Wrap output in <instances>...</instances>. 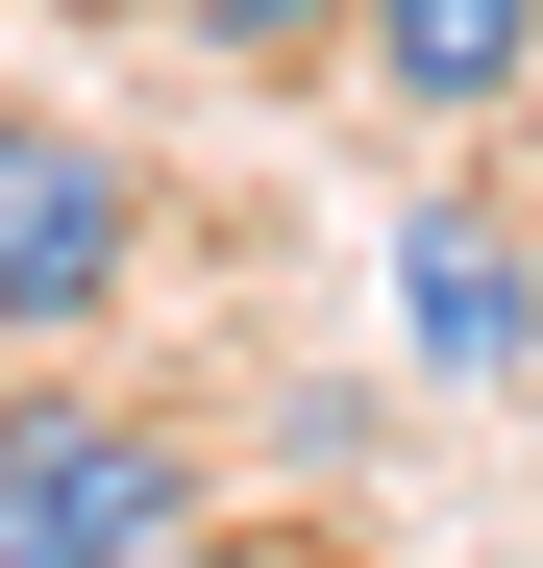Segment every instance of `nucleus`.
Segmentation results:
<instances>
[{"mask_svg":"<svg viewBox=\"0 0 543 568\" xmlns=\"http://www.w3.org/2000/svg\"><path fill=\"white\" fill-rule=\"evenodd\" d=\"M198 544V445L100 396H0V568H148Z\"/></svg>","mask_w":543,"mask_h":568,"instance_id":"f257e3e1","label":"nucleus"},{"mask_svg":"<svg viewBox=\"0 0 543 568\" xmlns=\"http://www.w3.org/2000/svg\"><path fill=\"white\" fill-rule=\"evenodd\" d=\"M124 272H148L124 149H100V124H50V100H0V346H74V322H124Z\"/></svg>","mask_w":543,"mask_h":568,"instance_id":"f03ea898","label":"nucleus"},{"mask_svg":"<svg viewBox=\"0 0 543 568\" xmlns=\"http://www.w3.org/2000/svg\"><path fill=\"white\" fill-rule=\"evenodd\" d=\"M346 50H371L396 124H494L519 74H543V0H346Z\"/></svg>","mask_w":543,"mask_h":568,"instance_id":"7ed1b4c3","label":"nucleus"},{"mask_svg":"<svg viewBox=\"0 0 543 568\" xmlns=\"http://www.w3.org/2000/svg\"><path fill=\"white\" fill-rule=\"evenodd\" d=\"M396 346H420V371H519V346H543V297H519V223H470V199H444V223L396 247Z\"/></svg>","mask_w":543,"mask_h":568,"instance_id":"20e7f679","label":"nucleus"},{"mask_svg":"<svg viewBox=\"0 0 543 568\" xmlns=\"http://www.w3.org/2000/svg\"><path fill=\"white\" fill-rule=\"evenodd\" d=\"M223 50H346V0H198Z\"/></svg>","mask_w":543,"mask_h":568,"instance_id":"39448f33","label":"nucleus"},{"mask_svg":"<svg viewBox=\"0 0 543 568\" xmlns=\"http://www.w3.org/2000/svg\"><path fill=\"white\" fill-rule=\"evenodd\" d=\"M148 568H297V544H148Z\"/></svg>","mask_w":543,"mask_h":568,"instance_id":"423d86ee","label":"nucleus"}]
</instances>
